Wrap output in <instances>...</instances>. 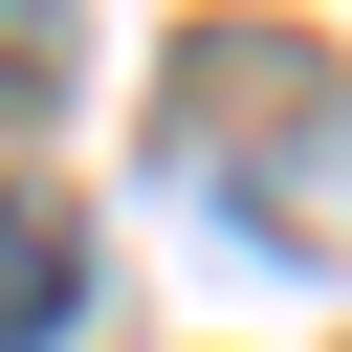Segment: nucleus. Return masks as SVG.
Instances as JSON below:
<instances>
[{
  "mask_svg": "<svg viewBox=\"0 0 352 352\" xmlns=\"http://www.w3.org/2000/svg\"><path fill=\"white\" fill-rule=\"evenodd\" d=\"M66 286H88L66 198H22V176H0V352H44V330H66Z\"/></svg>",
  "mask_w": 352,
  "mask_h": 352,
  "instance_id": "1",
  "label": "nucleus"
}]
</instances>
